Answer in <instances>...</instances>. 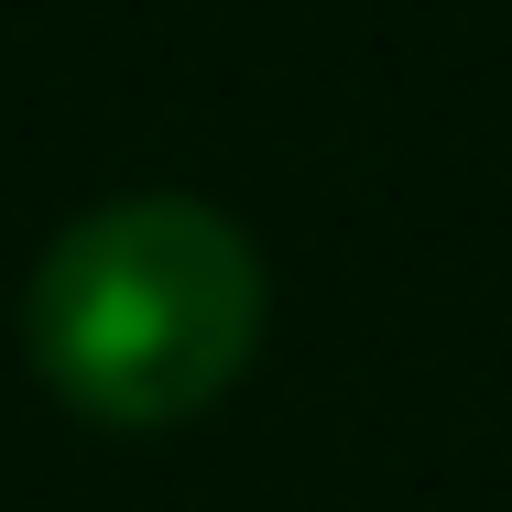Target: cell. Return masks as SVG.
Instances as JSON below:
<instances>
[{
  "label": "cell",
  "instance_id": "6da1fadb",
  "mask_svg": "<svg viewBox=\"0 0 512 512\" xmlns=\"http://www.w3.org/2000/svg\"><path fill=\"white\" fill-rule=\"evenodd\" d=\"M262 251L207 197H109L66 218L33 262L22 338L33 371L99 425H186L262 349Z\"/></svg>",
  "mask_w": 512,
  "mask_h": 512
}]
</instances>
